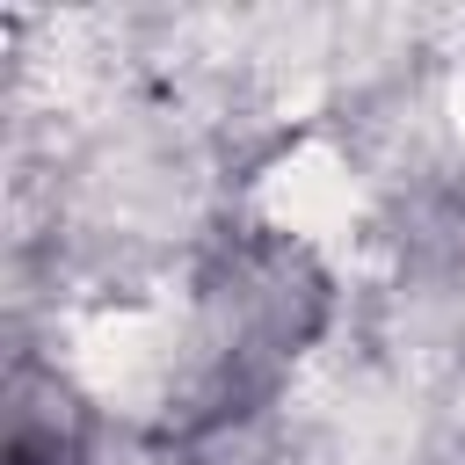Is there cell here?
I'll return each instance as SVG.
<instances>
[{
    "label": "cell",
    "instance_id": "1",
    "mask_svg": "<svg viewBox=\"0 0 465 465\" xmlns=\"http://www.w3.org/2000/svg\"><path fill=\"white\" fill-rule=\"evenodd\" d=\"M262 211L298 232V240H334L356 225V182L327 145H298L269 182H262Z\"/></svg>",
    "mask_w": 465,
    "mask_h": 465
}]
</instances>
